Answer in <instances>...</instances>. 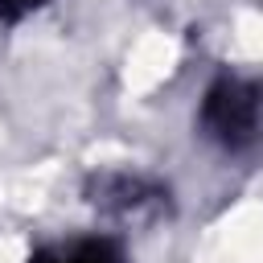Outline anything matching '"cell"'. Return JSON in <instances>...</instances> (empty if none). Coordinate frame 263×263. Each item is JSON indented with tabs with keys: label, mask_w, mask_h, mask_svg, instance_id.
I'll return each mask as SVG.
<instances>
[{
	"label": "cell",
	"mask_w": 263,
	"mask_h": 263,
	"mask_svg": "<svg viewBox=\"0 0 263 263\" xmlns=\"http://www.w3.org/2000/svg\"><path fill=\"white\" fill-rule=\"evenodd\" d=\"M259 111H263V90L255 82H242V78H218L210 90H205V103H201V123L205 132L226 144V148H242L255 127H259Z\"/></svg>",
	"instance_id": "obj_1"
},
{
	"label": "cell",
	"mask_w": 263,
	"mask_h": 263,
	"mask_svg": "<svg viewBox=\"0 0 263 263\" xmlns=\"http://www.w3.org/2000/svg\"><path fill=\"white\" fill-rule=\"evenodd\" d=\"M29 263H127V259L111 238H78L66 247H45Z\"/></svg>",
	"instance_id": "obj_2"
},
{
	"label": "cell",
	"mask_w": 263,
	"mask_h": 263,
	"mask_svg": "<svg viewBox=\"0 0 263 263\" xmlns=\"http://www.w3.org/2000/svg\"><path fill=\"white\" fill-rule=\"evenodd\" d=\"M45 0H0V21L4 25H16V21H25L33 8H41Z\"/></svg>",
	"instance_id": "obj_3"
}]
</instances>
